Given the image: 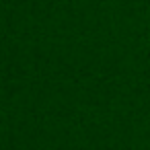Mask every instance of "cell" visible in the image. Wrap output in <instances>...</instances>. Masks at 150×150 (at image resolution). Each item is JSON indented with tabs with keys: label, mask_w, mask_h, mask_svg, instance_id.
<instances>
[]
</instances>
